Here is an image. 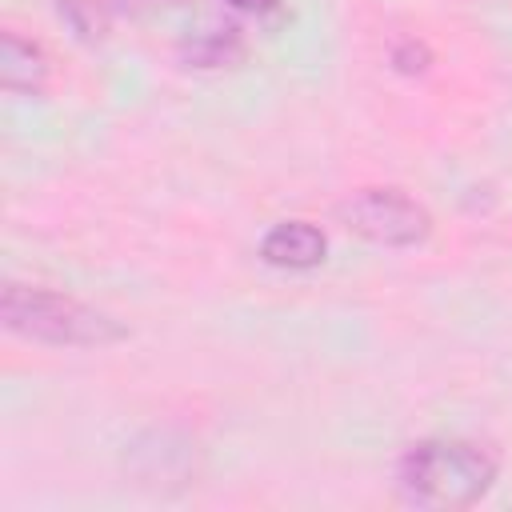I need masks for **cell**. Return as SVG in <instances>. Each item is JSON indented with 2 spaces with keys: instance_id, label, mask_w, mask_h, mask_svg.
<instances>
[{
  "instance_id": "cell-1",
  "label": "cell",
  "mask_w": 512,
  "mask_h": 512,
  "mask_svg": "<svg viewBox=\"0 0 512 512\" xmlns=\"http://www.w3.org/2000/svg\"><path fill=\"white\" fill-rule=\"evenodd\" d=\"M496 484L488 448L456 436H432L404 448L396 460V488L416 508H468Z\"/></svg>"
},
{
  "instance_id": "cell-2",
  "label": "cell",
  "mask_w": 512,
  "mask_h": 512,
  "mask_svg": "<svg viewBox=\"0 0 512 512\" xmlns=\"http://www.w3.org/2000/svg\"><path fill=\"white\" fill-rule=\"evenodd\" d=\"M0 316L8 332L36 340V344H52V348H104L124 336V328L108 312L76 296L16 284V280L4 284L0 292Z\"/></svg>"
},
{
  "instance_id": "cell-3",
  "label": "cell",
  "mask_w": 512,
  "mask_h": 512,
  "mask_svg": "<svg viewBox=\"0 0 512 512\" xmlns=\"http://www.w3.org/2000/svg\"><path fill=\"white\" fill-rule=\"evenodd\" d=\"M336 216L348 232L380 248H412L432 232L428 208L396 188H360L336 204Z\"/></svg>"
},
{
  "instance_id": "cell-4",
  "label": "cell",
  "mask_w": 512,
  "mask_h": 512,
  "mask_svg": "<svg viewBox=\"0 0 512 512\" xmlns=\"http://www.w3.org/2000/svg\"><path fill=\"white\" fill-rule=\"evenodd\" d=\"M324 252H328V240H324V232H320L316 224H308V220H284V224L268 228L264 240H260V256H264L272 268H292V272L316 268V264L324 260Z\"/></svg>"
},
{
  "instance_id": "cell-5",
  "label": "cell",
  "mask_w": 512,
  "mask_h": 512,
  "mask_svg": "<svg viewBox=\"0 0 512 512\" xmlns=\"http://www.w3.org/2000/svg\"><path fill=\"white\" fill-rule=\"evenodd\" d=\"M48 76V56L36 40H24L20 32L0 36V84L8 92H40Z\"/></svg>"
},
{
  "instance_id": "cell-6",
  "label": "cell",
  "mask_w": 512,
  "mask_h": 512,
  "mask_svg": "<svg viewBox=\"0 0 512 512\" xmlns=\"http://www.w3.org/2000/svg\"><path fill=\"white\" fill-rule=\"evenodd\" d=\"M184 56L196 64V68H220L228 60L240 56V32L236 28H220V24H208L200 32H192L184 40Z\"/></svg>"
},
{
  "instance_id": "cell-7",
  "label": "cell",
  "mask_w": 512,
  "mask_h": 512,
  "mask_svg": "<svg viewBox=\"0 0 512 512\" xmlns=\"http://www.w3.org/2000/svg\"><path fill=\"white\" fill-rule=\"evenodd\" d=\"M60 16L72 24V32H80L88 40L104 32V8L96 0H60Z\"/></svg>"
},
{
  "instance_id": "cell-8",
  "label": "cell",
  "mask_w": 512,
  "mask_h": 512,
  "mask_svg": "<svg viewBox=\"0 0 512 512\" xmlns=\"http://www.w3.org/2000/svg\"><path fill=\"white\" fill-rule=\"evenodd\" d=\"M224 4L236 12H248V16H272L280 8V0H224Z\"/></svg>"
},
{
  "instance_id": "cell-9",
  "label": "cell",
  "mask_w": 512,
  "mask_h": 512,
  "mask_svg": "<svg viewBox=\"0 0 512 512\" xmlns=\"http://www.w3.org/2000/svg\"><path fill=\"white\" fill-rule=\"evenodd\" d=\"M124 12H136V16H144V12H164V8H176L180 0H116Z\"/></svg>"
}]
</instances>
